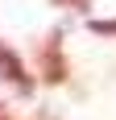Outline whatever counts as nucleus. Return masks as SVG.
Masks as SVG:
<instances>
[{
	"mask_svg": "<svg viewBox=\"0 0 116 120\" xmlns=\"http://www.w3.org/2000/svg\"><path fill=\"white\" fill-rule=\"evenodd\" d=\"M0 120H12V116H8V112H0Z\"/></svg>",
	"mask_w": 116,
	"mask_h": 120,
	"instance_id": "39448f33",
	"label": "nucleus"
},
{
	"mask_svg": "<svg viewBox=\"0 0 116 120\" xmlns=\"http://www.w3.org/2000/svg\"><path fill=\"white\" fill-rule=\"evenodd\" d=\"M91 33H116V21H91Z\"/></svg>",
	"mask_w": 116,
	"mask_h": 120,
	"instance_id": "7ed1b4c3",
	"label": "nucleus"
},
{
	"mask_svg": "<svg viewBox=\"0 0 116 120\" xmlns=\"http://www.w3.org/2000/svg\"><path fill=\"white\" fill-rule=\"evenodd\" d=\"M58 4H75V8H87V0H58Z\"/></svg>",
	"mask_w": 116,
	"mask_h": 120,
	"instance_id": "20e7f679",
	"label": "nucleus"
},
{
	"mask_svg": "<svg viewBox=\"0 0 116 120\" xmlns=\"http://www.w3.org/2000/svg\"><path fill=\"white\" fill-rule=\"evenodd\" d=\"M42 79H46V83H62V79H66V58H62V50H58V37H50L46 50H42Z\"/></svg>",
	"mask_w": 116,
	"mask_h": 120,
	"instance_id": "f03ea898",
	"label": "nucleus"
},
{
	"mask_svg": "<svg viewBox=\"0 0 116 120\" xmlns=\"http://www.w3.org/2000/svg\"><path fill=\"white\" fill-rule=\"evenodd\" d=\"M0 79H4V83H12L21 95H33V79H29L21 54H17L8 41H0Z\"/></svg>",
	"mask_w": 116,
	"mask_h": 120,
	"instance_id": "f257e3e1",
	"label": "nucleus"
}]
</instances>
